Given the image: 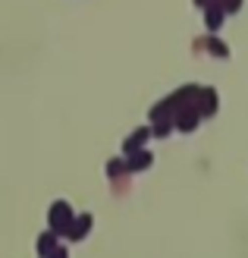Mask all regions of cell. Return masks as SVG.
<instances>
[{"instance_id":"cell-1","label":"cell","mask_w":248,"mask_h":258,"mask_svg":"<svg viewBox=\"0 0 248 258\" xmlns=\"http://www.w3.org/2000/svg\"><path fill=\"white\" fill-rule=\"evenodd\" d=\"M69 221H72L69 202H54V205H50V227H54V233H66Z\"/></svg>"},{"instance_id":"cell-2","label":"cell","mask_w":248,"mask_h":258,"mask_svg":"<svg viewBox=\"0 0 248 258\" xmlns=\"http://www.w3.org/2000/svg\"><path fill=\"white\" fill-rule=\"evenodd\" d=\"M195 110H198V117H214L217 113V92L214 88H198V95H195Z\"/></svg>"},{"instance_id":"cell-3","label":"cell","mask_w":248,"mask_h":258,"mask_svg":"<svg viewBox=\"0 0 248 258\" xmlns=\"http://www.w3.org/2000/svg\"><path fill=\"white\" fill-rule=\"evenodd\" d=\"M198 110H195V104H189V107H182V110H176V117H173V129H182V133H192L195 126H198Z\"/></svg>"},{"instance_id":"cell-4","label":"cell","mask_w":248,"mask_h":258,"mask_svg":"<svg viewBox=\"0 0 248 258\" xmlns=\"http://www.w3.org/2000/svg\"><path fill=\"white\" fill-rule=\"evenodd\" d=\"M223 19H226V13L220 10V4H207L204 7V25H207V32H220Z\"/></svg>"},{"instance_id":"cell-5","label":"cell","mask_w":248,"mask_h":258,"mask_svg":"<svg viewBox=\"0 0 248 258\" xmlns=\"http://www.w3.org/2000/svg\"><path fill=\"white\" fill-rule=\"evenodd\" d=\"M148 136H151V126H141V129H135V133H132V139H129L126 145H123V151H126V154L141 151V145H145V139H148Z\"/></svg>"},{"instance_id":"cell-6","label":"cell","mask_w":248,"mask_h":258,"mask_svg":"<svg viewBox=\"0 0 248 258\" xmlns=\"http://www.w3.org/2000/svg\"><path fill=\"white\" fill-rule=\"evenodd\" d=\"M151 151H132V158H129V164H126V170H148L151 167Z\"/></svg>"},{"instance_id":"cell-7","label":"cell","mask_w":248,"mask_h":258,"mask_svg":"<svg viewBox=\"0 0 248 258\" xmlns=\"http://www.w3.org/2000/svg\"><path fill=\"white\" fill-rule=\"evenodd\" d=\"M88 227H91V217H79V221H69V227H66V233H63V236H69V239H82Z\"/></svg>"},{"instance_id":"cell-8","label":"cell","mask_w":248,"mask_h":258,"mask_svg":"<svg viewBox=\"0 0 248 258\" xmlns=\"http://www.w3.org/2000/svg\"><path fill=\"white\" fill-rule=\"evenodd\" d=\"M207 50H211V54H214V57H223V60L229 57V47H226L223 41H220V38H214V35H211V38H207Z\"/></svg>"},{"instance_id":"cell-9","label":"cell","mask_w":248,"mask_h":258,"mask_svg":"<svg viewBox=\"0 0 248 258\" xmlns=\"http://www.w3.org/2000/svg\"><path fill=\"white\" fill-rule=\"evenodd\" d=\"M170 133H173V120H160L151 126V136H157V139H167Z\"/></svg>"},{"instance_id":"cell-10","label":"cell","mask_w":248,"mask_h":258,"mask_svg":"<svg viewBox=\"0 0 248 258\" xmlns=\"http://www.w3.org/2000/svg\"><path fill=\"white\" fill-rule=\"evenodd\" d=\"M38 252H41L44 258H47V255H54V233H44L41 239H38Z\"/></svg>"},{"instance_id":"cell-11","label":"cell","mask_w":248,"mask_h":258,"mask_svg":"<svg viewBox=\"0 0 248 258\" xmlns=\"http://www.w3.org/2000/svg\"><path fill=\"white\" fill-rule=\"evenodd\" d=\"M123 173H126V164H123L120 158L107 164V176H113V179H116V176H123Z\"/></svg>"},{"instance_id":"cell-12","label":"cell","mask_w":248,"mask_h":258,"mask_svg":"<svg viewBox=\"0 0 248 258\" xmlns=\"http://www.w3.org/2000/svg\"><path fill=\"white\" fill-rule=\"evenodd\" d=\"M239 7H242V0H220V10L223 13H239Z\"/></svg>"},{"instance_id":"cell-13","label":"cell","mask_w":248,"mask_h":258,"mask_svg":"<svg viewBox=\"0 0 248 258\" xmlns=\"http://www.w3.org/2000/svg\"><path fill=\"white\" fill-rule=\"evenodd\" d=\"M50 258H66V252H63V249H60V252H54V255H50Z\"/></svg>"},{"instance_id":"cell-14","label":"cell","mask_w":248,"mask_h":258,"mask_svg":"<svg viewBox=\"0 0 248 258\" xmlns=\"http://www.w3.org/2000/svg\"><path fill=\"white\" fill-rule=\"evenodd\" d=\"M195 4H198V7H207V4H211V0H195Z\"/></svg>"}]
</instances>
